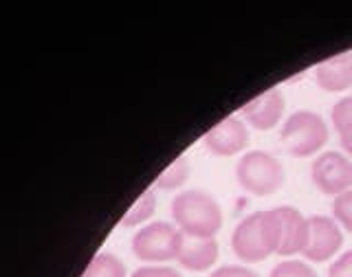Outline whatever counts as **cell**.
Segmentation results:
<instances>
[{
  "mask_svg": "<svg viewBox=\"0 0 352 277\" xmlns=\"http://www.w3.org/2000/svg\"><path fill=\"white\" fill-rule=\"evenodd\" d=\"M231 249L242 262L256 264L280 249V220L275 209L253 212L242 218L231 236Z\"/></svg>",
  "mask_w": 352,
  "mask_h": 277,
  "instance_id": "cell-1",
  "label": "cell"
},
{
  "mask_svg": "<svg viewBox=\"0 0 352 277\" xmlns=\"http://www.w3.org/2000/svg\"><path fill=\"white\" fill-rule=\"evenodd\" d=\"M172 218L181 234L196 238H214L223 227V209L203 190H190L174 198Z\"/></svg>",
  "mask_w": 352,
  "mask_h": 277,
  "instance_id": "cell-2",
  "label": "cell"
},
{
  "mask_svg": "<svg viewBox=\"0 0 352 277\" xmlns=\"http://www.w3.org/2000/svg\"><path fill=\"white\" fill-rule=\"evenodd\" d=\"M280 141L291 157H313L328 143V126L313 110H297L282 126Z\"/></svg>",
  "mask_w": 352,
  "mask_h": 277,
  "instance_id": "cell-3",
  "label": "cell"
},
{
  "mask_svg": "<svg viewBox=\"0 0 352 277\" xmlns=\"http://www.w3.org/2000/svg\"><path fill=\"white\" fill-rule=\"evenodd\" d=\"M236 179L245 192L253 196H269L284 185V168L273 154L251 150L238 161Z\"/></svg>",
  "mask_w": 352,
  "mask_h": 277,
  "instance_id": "cell-4",
  "label": "cell"
},
{
  "mask_svg": "<svg viewBox=\"0 0 352 277\" xmlns=\"http://www.w3.org/2000/svg\"><path fill=\"white\" fill-rule=\"evenodd\" d=\"M181 231L170 223H150L132 238V253L146 262L176 260Z\"/></svg>",
  "mask_w": 352,
  "mask_h": 277,
  "instance_id": "cell-5",
  "label": "cell"
},
{
  "mask_svg": "<svg viewBox=\"0 0 352 277\" xmlns=\"http://www.w3.org/2000/svg\"><path fill=\"white\" fill-rule=\"evenodd\" d=\"M311 179L322 194L337 198L352 190V159L335 150L322 152L313 161Z\"/></svg>",
  "mask_w": 352,
  "mask_h": 277,
  "instance_id": "cell-6",
  "label": "cell"
},
{
  "mask_svg": "<svg viewBox=\"0 0 352 277\" xmlns=\"http://www.w3.org/2000/svg\"><path fill=\"white\" fill-rule=\"evenodd\" d=\"M341 247H344V234H341L337 220L326 216L308 218V240L302 251L308 262H326L335 258Z\"/></svg>",
  "mask_w": 352,
  "mask_h": 277,
  "instance_id": "cell-7",
  "label": "cell"
},
{
  "mask_svg": "<svg viewBox=\"0 0 352 277\" xmlns=\"http://www.w3.org/2000/svg\"><path fill=\"white\" fill-rule=\"evenodd\" d=\"M203 146L216 157H234L249 146V130L240 117H227L203 137Z\"/></svg>",
  "mask_w": 352,
  "mask_h": 277,
  "instance_id": "cell-8",
  "label": "cell"
},
{
  "mask_svg": "<svg viewBox=\"0 0 352 277\" xmlns=\"http://www.w3.org/2000/svg\"><path fill=\"white\" fill-rule=\"evenodd\" d=\"M284 113V95L280 88H269L260 93L256 99H251L240 108V117L253 130H271L280 124Z\"/></svg>",
  "mask_w": 352,
  "mask_h": 277,
  "instance_id": "cell-9",
  "label": "cell"
},
{
  "mask_svg": "<svg viewBox=\"0 0 352 277\" xmlns=\"http://www.w3.org/2000/svg\"><path fill=\"white\" fill-rule=\"evenodd\" d=\"M218 242L216 238H196V236H179L176 247V260L187 271H209L218 260Z\"/></svg>",
  "mask_w": 352,
  "mask_h": 277,
  "instance_id": "cell-10",
  "label": "cell"
},
{
  "mask_svg": "<svg viewBox=\"0 0 352 277\" xmlns=\"http://www.w3.org/2000/svg\"><path fill=\"white\" fill-rule=\"evenodd\" d=\"M280 220V249L278 256H295L302 253L308 240V218H304L295 207H275Z\"/></svg>",
  "mask_w": 352,
  "mask_h": 277,
  "instance_id": "cell-11",
  "label": "cell"
},
{
  "mask_svg": "<svg viewBox=\"0 0 352 277\" xmlns=\"http://www.w3.org/2000/svg\"><path fill=\"white\" fill-rule=\"evenodd\" d=\"M315 82L326 93H344L352 86V51L337 53L315 69Z\"/></svg>",
  "mask_w": 352,
  "mask_h": 277,
  "instance_id": "cell-12",
  "label": "cell"
},
{
  "mask_svg": "<svg viewBox=\"0 0 352 277\" xmlns=\"http://www.w3.org/2000/svg\"><path fill=\"white\" fill-rule=\"evenodd\" d=\"M82 277H126V267L113 253H99L91 260Z\"/></svg>",
  "mask_w": 352,
  "mask_h": 277,
  "instance_id": "cell-13",
  "label": "cell"
},
{
  "mask_svg": "<svg viewBox=\"0 0 352 277\" xmlns=\"http://www.w3.org/2000/svg\"><path fill=\"white\" fill-rule=\"evenodd\" d=\"M154 209H157V196H154L152 190H146L135 201V205L128 209L126 216L121 218V227H137L146 223L148 218H152Z\"/></svg>",
  "mask_w": 352,
  "mask_h": 277,
  "instance_id": "cell-14",
  "label": "cell"
},
{
  "mask_svg": "<svg viewBox=\"0 0 352 277\" xmlns=\"http://www.w3.org/2000/svg\"><path fill=\"white\" fill-rule=\"evenodd\" d=\"M187 179H190V161H187V157H179V159H174L170 168L157 179V187L163 192H172V190H179L181 185H185Z\"/></svg>",
  "mask_w": 352,
  "mask_h": 277,
  "instance_id": "cell-15",
  "label": "cell"
},
{
  "mask_svg": "<svg viewBox=\"0 0 352 277\" xmlns=\"http://www.w3.org/2000/svg\"><path fill=\"white\" fill-rule=\"evenodd\" d=\"M269 277H317V273L311 264H306V262L284 260L280 264H275Z\"/></svg>",
  "mask_w": 352,
  "mask_h": 277,
  "instance_id": "cell-16",
  "label": "cell"
},
{
  "mask_svg": "<svg viewBox=\"0 0 352 277\" xmlns=\"http://www.w3.org/2000/svg\"><path fill=\"white\" fill-rule=\"evenodd\" d=\"M333 216L341 227L352 234V190H348V192H344L341 196L335 198Z\"/></svg>",
  "mask_w": 352,
  "mask_h": 277,
  "instance_id": "cell-17",
  "label": "cell"
},
{
  "mask_svg": "<svg viewBox=\"0 0 352 277\" xmlns=\"http://www.w3.org/2000/svg\"><path fill=\"white\" fill-rule=\"evenodd\" d=\"M330 117H333V126L339 132L346 130L348 126H352V95L339 99V102L333 106V113H330Z\"/></svg>",
  "mask_w": 352,
  "mask_h": 277,
  "instance_id": "cell-18",
  "label": "cell"
},
{
  "mask_svg": "<svg viewBox=\"0 0 352 277\" xmlns=\"http://www.w3.org/2000/svg\"><path fill=\"white\" fill-rule=\"evenodd\" d=\"M328 277H352V251L341 253V256L330 264Z\"/></svg>",
  "mask_w": 352,
  "mask_h": 277,
  "instance_id": "cell-19",
  "label": "cell"
},
{
  "mask_svg": "<svg viewBox=\"0 0 352 277\" xmlns=\"http://www.w3.org/2000/svg\"><path fill=\"white\" fill-rule=\"evenodd\" d=\"M209 277H258L251 269L247 267H236V264H225V267H220L216 271H212Z\"/></svg>",
  "mask_w": 352,
  "mask_h": 277,
  "instance_id": "cell-20",
  "label": "cell"
},
{
  "mask_svg": "<svg viewBox=\"0 0 352 277\" xmlns=\"http://www.w3.org/2000/svg\"><path fill=\"white\" fill-rule=\"evenodd\" d=\"M132 277H181V273L170 267H141L132 273Z\"/></svg>",
  "mask_w": 352,
  "mask_h": 277,
  "instance_id": "cell-21",
  "label": "cell"
},
{
  "mask_svg": "<svg viewBox=\"0 0 352 277\" xmlns=\"http://www.w3.org/2000/svg\"><path fill=\"white\" fill-rule=\"evenodd\" d=\"M339 141H341V148H344L346 154L352 159V126H348L346 130L339 132Z\"/></svg>",
  "mask_w": 352,
  "mask_h": 277,
  "instance_id": "cell-22",
  "label": "cell"
}]
</instances>
